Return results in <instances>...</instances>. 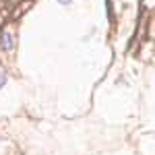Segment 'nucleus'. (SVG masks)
<instances>
[{
    "mask_svg": "<svg viewBox=\"0 0 155 155\" xmlns=\"http://www.w3.org/2000/svg\"><path fill=\"white\" fill-rule=\"evenodd\" d=\"M106 4H107V19L114 23V11H112V0H106Z\"/></svg>",
    "mask_w": 155,
    "mask_h": 155,
    "instance_id": "obj_2",
    "label": "nucleus"
},
{
    "mask_svg": "<svg viewBox=\"0 0 155 155\" xmlns=\"http://www.w3.org/2000/svg\"><path fill=\"white\" fill-rule=\"evenodd\" d=\"M60 4H68V2H71V0H58Z\"/></svg>",
    "mask_w": 155,
    "mask_h": 155,
    "instance_id": "obj_4",
    "label": "nucleus"
},
{
    "mask_svg": "<svg viewBox=\"0 0 155 155\" xmlns=\"http://www.w3.org/2000/svg\"><path fill=\"white\" fill-rule=\"evenodd\" d=\"M12 48H15V35H12L11 31H4L0 35V50L2 52H11Z\"/></svg>",
    "mask_w": 155,
    "mask_h": 155,
    "instance_id": "obj_1",
    "label": "nucleus"
},
{
    "mask_svg": "<svg viewBox=\"0 0 155 155\" xmlns=\"http://www.w3.org/2000/svg\"><path fill=\"white\" fill-rule=\"evenodd\" d=\"M4 85H6V74H4V72L0 71V89H2Z\"/></svg>",
    "mask_w": 155,
    "mask_h": 155,
    "instance_id": "obj_3",
    "label": "nucleus"
}]
</instances>
